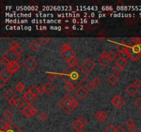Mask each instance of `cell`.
<instances>
[{
	"instance_id": "10",
	"label": "cell",
	"mask_w": 141,
	"mask_h": 132,
	"mask_svg": "<svg viewBox=\"0 0 141 132\" xmlns=\"http://www.w3.org/2000/svg\"><path fill=\"white\" fill-rule=\"evenodd\" d=\"M10 49L19 57H21V53L24 51V49L19 45V44L16 41H13L10 44Z\"/></svg>"
},
{
	"instance_id": "43",
	"label": "cell",
	"mask_w": 141,
	"mask_h": 132,
	"mask_svg": "<svg viewBox=\"0 0 141 132\" xmlns=\"http://www.w3.org/2000/svg\"><path fill=\"white\" fill-rule=\"evenodd\" d=\"M125 125H127V127H128V128L130 127L133 126L134 125V121L131 118H128L127 120L125 122Z\"/></svg>"
},
{
	"instance_id": "17",
	"label": "cell",
	"mask_w": 141,
	"mask_h": 132,
	"mask_svg": "<svg viewBox=\"0 0 141 132\" xmlns=\"http://www.w3.org/2000/svg\"><path fill=\"white\" fill-rule=\"evenodd\" d=\"M137 91L138 89L136 88L133 84H130V85L125 89V92H126L130 96H134L136 93L137 92Z\"/></svg>"
},
{
	"instance_id": "4",
	"label": "cell",
	"mask_w": 141,
	"mask_h": 132,
	"mask_svg": "<svg viewBox=\"0 0 141 132\" xmlns=\"http://www.w3.org/2000/svg\"><path fill=\"white\" fill-rule=\"evenodd\" d=\"M126 50L129 53L130 58L134 61H136L141 57V44L135 46L128 45Z\"/></svg>"
},
{
	"instance_id": "15",
	"label": "cell",
	"mask_w": 141,
	"mask_h": 132,
	"mask_svg": "<svg viewBox=\"0 0 141 132\" xmlns=\"http://www.w3.org/2000/svg\"><path fill=\"white\" fill-rule=\"evenodd\" d=\"M75 94L80 99H83L87 94V90L83 87H79L77 90H76Z\"/></svg>"
},
{
	"instance_id": "53",
	"label": "cell",
	"mask_w": 141,
	"mask_h": 132,
	"mask_svg": "<svg viewBox=\"0 0 141 132\" xmlns=\"http://www.w3.org/2000/svg\"><path fill=\"white\" fill-rule=\"evenodd\" d=\"M77 132H83V131H77Z\"/></svg>"
},
{
	"instance_id": "16",
	"label": "cell",
	"mask_w": 141,
	"mask_h": 132,
	"mask_svg": "<svg viewBox=\"0 0 141 132\" xmlns=\"http://www.w3.org/2000/svg\"><path fill=\"white\" fill-rule=\"evenodd\" d=\"M31 107L32 106L28 105L21 111V113L25 117L29 118H31L32 116V113H31Z\"/></svg>"
},
{
	"instance_id": "2",
	"label": "cell",
	"mask_w": 141,
	"mask_h": 132,
	"mask_svg": "<svg viewBox=\"0 0 141 132\" xmlns=\"http://www.w3.org/2000/svg\"><path fill=\"white\" fill-rule=\"evenodd\" d=\"M58 107L67 114H70L79 105V102L69 94H66L58 103Z\"/></svg>"
},
{
	"instance_id": "13",
	"label": "cell",
	"mask_w": 141,
	"mask_h": 132,
	"mask_svg": "<svg viewBox=\"0 0 141 132\" xmlns=\"http://www.w3.org/2000/svg\"><path fill=\"white\" fill-rule=\"evenodd\" d=\"M4 98H6V100L8 102L10 100L15 99V97L16 96V94H15V92L12 89H8L6 91V92L4 93Z\"/></svg>"
},
{
	"instance_id": "35",
	"label": "cell",
	"mask_w": 141,
	"mask_h": 132,
	"mask_svg": "<svg viewBox=\"0 0 141 132\" xmlns=\"http://www.w3.org/2000/svg\"><path fill=\"white\" fill-rule=\"evenodd\" d=\"M64 87H65V89H66L67 91H68V92H70V91L76 89V87H74L72 83H66V85H65Z\"/></svg>"
},
{
	"instance_id": "7",
	"label": "cell",
	"mask_w": 141,
	"mask_h": 132,
	"mask_svg": "<svg viewBox=\"0 0 141 132\" xmlns=\"http://www.w3.org/2000/svg\"><path fill=\"white\" fill-rule=\"evenodd\" d=\"M96 66V63L90 58H87L82 63L81 67L84 69L86 72H90Z\"/></svg>"
},
{
	"instance_id": "48",
	"label": "cell",
	"mask_w": 141,
	"mask_h": 132,
	"mask_svg": "<svg viewBox=\"0 0 141 132\" xmlns=\"http://www.w3.org/2000/svg\"><path fill=\"white\" fill-rule=\"evenodd\" d=\"M37 111L38 110L37 108H35L34 107H33V106L31 107V113H32V116H34L35 114H37Z\"/></svg>"
},
{
	"instance_id": "40",
	"label": "cell",
	"mask_w": 141,
	"mask_h": 132,
	"mask_svg": "<svg viewBox=\"0 0 141 132\" xmlns=\"http://www.w3.org/2000/svg\"><path fill=\"white\" fill-rule=\"evenodd\" d=\"M69 66H74L77 65H79V60H78L77 58H74V59H72L70 62L68 63Z\"/></svg>"
},
{
	"instance_id": "6",
	"label": "cell",
	"mask_w": 141,
	"mask_h": 132,
	"mask_svg": "<svg viewBox=\"0 0 141 132\" xmlns=\"http://www.w3.org/2000/svg\"><path fill=\"white\" fill-rule=\"evenodd\" d=\"M111 103L117 109H120L125 105L126 101L125 100V99H123L122 96L119 94L112 98V99L111 100Z\"/></svg>"
},
{
	"instance_id": "14",
	"label": "cell",
	"mask_w": 141,
	"mask_h": 132,
	"mask_svg": "<svg viewBox=\"0 0 141 132\" xmlns=\"http://www.w3.org/2000/svg\"><path fill=\"white\" fill-rule=\"evenodd\" d=\"M6 68L9 70L10 72L13 74L15 72H17V70L20 68V64L18 63V61H15V62L10 63V65L6 67Z\"/></svg>"
},
{
	"instance_id": "3",
	"label": "cell",
	"mask_w": 141,
	"mask_h": 132,
	"mask_svg": "<svg viewBox=\"0 0 141 132\" xmlns=\"http://www.w3.org/2000/svg\"><path fill=\"white\" fill-rule=\"evenodd\" d=\"M60 55L67 63H69L72 59L76 58L77 53L70 45L67 44H63L60 47Z\"/></svg>"
},
{
	"instance_id": "52",
	"label": "cell",
	"mask_w": 141,
	"mask_h": 132,
	"mask_svg": "<svg viewBox=\"0 0 141 132\" xmlns=\"http://www.w3.org/2000/svg\"><path fill=\"white\" fill-rule=\"evenodd\" d=\"M128 129H129L130 132H136V127H135V125L130 127H129Z\"/></svg>"
},
{
	"instance_id": "49",
	"label": "cell",
	"mask_w": 141,
	"mask_h": 132,
	"mask_svg": "<svg viewBox=\"0 0 141 132\" xmlns=\"http://www.w3.org/2000/svg\"><path fill=\"white\" fill-rule=\"evenodd\" d=\"M115 132H127V131L125 130L124 129L122 128L121 126H118L116 127V131Z\"/></svg>"
},
{
	"instance_id": "45",
	"label": "cell",
	"mask_w": 141,
	"mask_h": 132,
	"mask_svg": "<svg viewBox=\"0 0 141 132\" xmlns=\"http://www.w3.org/2000/svg\"><path fill=\"white\" fill-rule=\"evenodd\" d=\"M38 89H39V93L40 94H43L45 92V85H40L39 86H38Z\"/></svg>"
},
{
	"instance_id": "23",
	"label": "cell",
	"mask_w": 141,
	"mask_h": 132,
	"mask_svg": "<svg viewBox=\"0 0 141 132\" xmlns=\"http://www.w3.org/2000/svg\"><path fill=\"white\" fill-rule=\"evenodd\" d=\"M118 56L119 57V58L122 59H125V60H126L130 57V55H129V53L127 52L126 50H122V51L119 52V54H118Z\"/></svg>"
},
{
	"instance_id": "25",
	"label": "cell",
	"mask_w": 141,
	"mask_h": 132,
	"mask_svg": "<svg viewBox=\"0 0 141 132\" xmlns=\"http://www.w3.org/2000/svg\"><path fill=\"white\" fill-rule=\"evenodd\" d=\"M26 87H25V85L21 82H19V83H17V85H15V89L17 91V92H19V93H21L24 90Z\"/></svg>"
},
{
	"instance_id": "20",
	"label": "cell",
	"mask_w": 141,
	"mask_h": 132,
	"mask_svg": "<svg viewBox=\"0 0 141 132\" xmlns=\"http://www.w3.org/2000/svg\"><path fill=\"white\" fill-rule=\"evenodd\" d=\"M34 96L32 94L30 89H28V90L26 91V92H25V94H24V95H23V99H24L26 102L28 103V101H29L32 97H34Z\"/></svg>"
},
{
	"instance_id": "32",
	"label": "cell",
	"mask_w": 141,
	"mask_h": 132,
	"mask_svg": "<svg viewBox=\"0 0 141 132\" xmlns=\"http://www.w3.org/2000/svg\"><path fill=\"white\" fill-rule=\"evenodd\" d=\"M30 90V92H32V94L34 95V96H37V95L39 94V89H38V87L36 86V85H32V87L29 89Z\"/></svg>"
},
{
	"instance_id": "39",
	"label": "cell",
	"mask_w": 141,
	"mask_h": 132,
	"mask_svg": "<svg viewBox=\"0 0 141 132\" xmlns=\"http://www.w3.org/2000/svg\"><path fill=\"white\" fill-rule=\"evenodd\" d=\"M0 62H1V63H2L3 65L6 66V67H8V66L10 65V63L9 61H8L7 59L4 57H2V59H1V61H0Z\"/></svg>"
},
{
	"instance_id": "37",
	"label": "cell",
	"mask_w": 141,
	"mask_h": 132,
	"mask_svg": "<svg viewBox=\"0 0 141 132\" xmlns=\"http://www.w3.org/2000/svg\"><path fill=\"white\" fill-rule=\"evenodd\" d=\"M113 71L114 72V73L116 74H120L123 71V68H120V67L116 65L113 68Z\"/></svg>"
},
{
	"instance_id": "34",
	"label": "cell",
	"mask_w": 141,
	"mask_h": 132,
	"mask_svg": "<svg viewBox=\"0 0 141 132\" xmlns=\"http://www.w3.org/2000/svg\"><path fill=\"white\" fill-rule=\"evenodd\" d=\"M95 87V85H94V83L92 81H88L87 83L85 84V88L87 91H92V89H94Z\"/></svg>"
},
{
	"instance_id": "19",
	"label": "cell",
	"mask_w": 141,
	"mask_h": 132,
	"mask_svg": "<svg viewBox=\"0 0 141 132\" xmlns=\"http://www.w3.org/2000/svg\"><path fill=\"white\" fill-rule=\"evenodd\" d=\"M29 47H30V48L32 50V51L36 52L39 49V47H40V44L37 41L32 40V41H31L29 43Z\"/></svg>"
},
{
	"instance_id": "31",
	"label": "cell",
	"mask_w": 141,
	"mask_h": 132,
	"mask_svg": "<svg viewBox=\"0 0 141 132\" xmlns=\"http://www.w3.org/2000/svg\"><path fill=\"white\" fill-rule=\"evenodd\" d=\"M57 74L55 72H48V79L50 81H54L56 79Z\"/></svg>"
},
{
	"instance_id": "36",
	"label": "cell",
	"mask_w": 141,
	"mask_h": 132,
	"mask_svg": "<svg viewBox=\"0 0 141 132\" xmlns=\"http://www.w3.org/2000/svg\"><path fill=\"white\" fill-rule=\"evenodd\" d=\"M39 40L42 44H46L50 41V38L48 37H42L39 38Z\"/></svg>"
},
{
	"instance_id": "11",
	"label": "cell",
	"mask_w": 141,
	"mask_h": 132,
	"mask_svg": "<svg viewBox=\"0 0 141 132\" xmlns=\"http://www.w3.org/2000/svg\"><path fill=\"white\" fill-rule=\"evenodd\" d=\"M108 116L107 113L103 110H100V111H97L95 114H94V118L98 121L103 122V121H105L106 119L107 118Z\"/></svg>"
},
{
	"instance_id": "27",
	"label": "cell",
	"mask_w": 141,
	"mask_h": 132,
	"mask_svg": "<svg viewBox=\"0 0 141 132\" xmlns=\"http://www.w3.org/2000/svg\"><path fill=\"white\" fill-rule=\"evenodd\" d=\"M128 47V45L125 44V42H121L118 44L116 47V49L119 50V52L122 51V50H125L127 49V47Z\"/></svg>"
},
{
	"instance_id": "28",
	"label": "cell",
	"mask_w": 141,
	"mask_h": 132,
	"mask_svg": "<svg viewBox=\"0 0 141 132\" xmlns=\"http://www.w3.org/2000/svg\"><path fill=\"white\" fill-rule=\"evenodd\" d=\"M3 116H4V118H6L7 119L8 121H10L13 117V113L10 110H7L6 111H4V113H3Z\"/></svg>"
},
{
	"instance_id": "30",
	"label": "cell",
	"mask_w": 141,
	"mask_h": 132,
	"mask_svg": "<svg viewBox=\"0 0 141 132\" xmlns=\"http://www.w3.org/2000/svg\"><path fill=\"white\" fill-rule=\"evenodd\" d=\"M116 127L114 126V125H107L105 129H104V131L105 132H115L116 131Z\"/></svg>"
},
{
	"instance_id": "22",
	"label": "cell",
	"mask_w": 141,
	"mask_h": 132,
	"mask_svg": "<svg viewBox=\"0 0 141 132\" xmlns=\"http://www.w3.org/2000/svg\"><path fill=\"white\" fill-rule=\"evenodd\" d=\"M141 44L140 43V38L138 37H134L132 38L131 42H130V46H135Z\"/></svg>"
},
{
	"instance_id": "9",
	"label": "cell",
	"mask_w": 141,
	"mask_h": 132,
	"mask_svg": "<svg viewBox=\"0 0 141 132\" xmlns=\"http://www.w3.org/2000/svg\"><path fill=\"white\" fill-rule=\"evenodd\" d=\"M100 56H101L100 59L98 60V62L99 63V64L104 66V67H107V65H109L110 64L111 60L109 59L108 54L106 52L103 51V52H101Z\"/></svg>"
},
{
	"instance_id": "38",
	"label": "cell",
	"mask_w": 141,
	"mask_h": 132,
	"mask_svg": "<svg viewBox=\"0 0 141 132\" xmlns=\"http://www.w3.org/2000/svg\"><path fill=\"white\" fill-rule=\"evenodd\" d=\"M77 121H78V122L79 123V124L81 125V127H85V125L87 124V120L83 116H81V117L78 119Z\"/></svg>"
},
{
	"instance_id": "8",
	"label": "cell",
	"mask_w": 141,
	"mask_h": 132,
	"mask_svg": "<svg viewBox=\"0 0 141 132\" xmlns=\"http://www.w3.org/2000/svg\"><path fill=\"white\" fill-rule=\"evenodd\" d=\"M3 57H5L10 63L15 62V61H17L19 59V58H20V57L17 56L10 48L6 52V53L3 55Z\"/></svg>"
},
{
	"instance_id": "24",
	"label": "cell",
	"mask_w": 141,
	"mask_h": 132,
	"mask_svg": "<svg viewBox=\"0 0 141 132\" xmlns=\"http://www.w3.org/2000/svg\"><path fill=\"white\" fill-rule=\"evenodd\" d=\"M127 61L125 60V59H120V58H119V59L116 61V65L120 67V68H124L127 65Z\"/></svg>"
},
{
	"instance_id": "18",
	"label": "cell",
	"mask_w": 141,
	"mask_h": 132,
	"mask_svg": "<svg viewBox=\"0 0 141 132\" xmlns=\"http://www.w3.org/2000/svg\"><path fill=\"white\" fill-rule=\"evenodd\" d=\"M107 81L110 85H116L119 81V79L116 74H111L107 78Z\"/></svg>"
},
{
	"instance_id": "12",
	"label": "cell",
	"mask_w": 141,
	"mask_h": 132,
	"mask_svg": "<svg viewBox=\"0 0 141 132\" xmlns=\"http://www.w3.org/2000/svg\"><path fill=\"white\" fill-rule=\"evenodd\" d=\"M12 75H13V74L10 72L9 70L6 67L4 69H2L0 72V78H2L6 81L11 77Z\"/></svg>"
},
{
	"instance_id": "42",
	"label": "cell",
	"mask_w": 141,
	"mask_h": 132,
	"mask_svg": "<svg viewBox=\"0 0 141 132\" xmlns=\"http://www.w3.org/2000/svg\"><path fill=\"white\" fill-rule=\"evenodd\" d=\"M132 84L135 86L137 89H139L141 87V80L140 79H136L135 81L132 83Z\"/></svg>"
},
{
	"instance_id": "54",
	"label": "cell",
	"mask_w": 141,
	"mask_h": 132,
	"mask_svg": "<svg viewBox=\"0 0 141 132\" xmlns=\"http://www.w3.org/2000/svg\"><path fill=\"white\" fill-rule=\"evenodd\" d=\"M140 43H141V38H140Z\"/></svg>"
},
{
	"instance_id": "5",
	"label": "cell",
	"mask_w": 141,
	"mask_h": 132,
	"mask_svg": "<svg viewBox=\"0 0 141 132\" xmlns=\"http://www.w3.org/2000/svg\"><path fill=\"white\" fill-rule=\"evenodd\" d=\"M23 66L30 72H32L38 66V63L32 57H28L23 63Z\"/></svg>"
},
{
	"instance_id": "47",
	"label": "cell",
	"mask_w": 141,
	"mask_h": 132,
	"mask_svg": "<svg viewBox=\"0 0 141 132\" xmlns=\"http://www.w3.org/2000/svg\"><path fill=\"white\" fill-rule=\"evenodd\" d=\"M37 100V96H34V97H32V98H31V99H30L28 103H27V104H28V105L32 106V104L34 103Z\"/></svg>"
},
{
	"instance_id": "41",
	"label": "cell",
	"mask_w": 141,
	"mask_h": 132,
	"mask_svg": "<svg viewBox=\"0 0 141 132\" xmlns=\"http://www.w3.org/2000/svg\"><path fill=\"white\" fill-rule=\"evenodd\" d=\"M134 104L136 106V107L141 111V96L139 98H138V99H136V100L134 102Z\"/></svg>"
},
{
	"instance_id": "1",
	"label": "cell",
	"mask_w": 141,
	"mask_h": 132,
	"mask_svg": "<svg viewBox=\"0 0 141 132\" xmlns=\"http://www.w3.org/2000/svg\"><path fill=\"white\" fill-rule=\"evenodd\" d=\"M61 78L66 83H72L76 87H79L88 77V74L79 65L68 66L60 74Z\"/></svg>"
},
{
	"instance_id": "21",
	"label": "cell",
	"mask_w": 141,
	"mask_h": 132,
	"mask_svg": "<svg viewBox=\"0 0 141 132\" xmlns=\"http://www.w3.org/2000/svg\"><path fill=\"white\" fill-rule=\"evenodd\" d=\"M45 92L47 93L48 94H50L51 93L55 90V87H54V85L52 84H51L50 83H47L45 85Z\"/></svg>"
},
{
	"instance_id": "51",
	"label": "cell",
	"mask_w": 141,
	"mask_h": 132,
	"mask_svg": "<svg viewBox=\"0 0 141 132\" xmlns=\"http://www.w3.org/2000/svg\"><path fill=\"white\" fill-rule=\"evenodd\" d=\"M15 103H16V99H13V100L8 101V104H9V105L11 106V107L15 106Z\"/></svg>"
},
{
	"instance_id": "46",
	"label": "cell",
	"mask_w": 141,
	"mask_h": 132,
	"mask_svg": "<svg viewBox=\"0 0 141 132\" xmlns=\"http://www.w3.org/2000/svg\"><path fill=\"white\" fill-rule=\"evenodd\" d=\"M108 56H109V59H111V61H113L118 57V55H117L116 53H115L114 52H111L108 54Z\"/></svg>"
},
{
	"instance_id": "29",
	"label": "cell",
	"mask_w": 141,
	"mask_h": 132,
	"mask_svg": "<svg viewBox=\"0 0 141 132\" xmlns=\"http://www.w3.org/2000/svg\"><path fill=\"white\" fill-rule=\"evenodd\" d=\"M72 127L74 129H75V130L77 131H81V129L83 128V127H81V125H80V124H79V123L78 122L77 120L74 121V123H72Z\"/></svg>"
},
{
	"instance_id": "26",
	"label": "cell",
	"mask_w": 141,
	"mask_h": 132,
	"mask_svg": "<svg viewBox=\"0 0 141 132\" xmlns=\"http://www.w3.org/2000/svg\"><path fill=\"white\" fill-rule=\"evenodd\" d=\"M25 100L21 98H18L16 99V103H15V107L18 109L21 108L24 105Z\"/></svg>"
},
{
	"instance_id": "50",
	"label": "cell",
	"mask_w": 141,
	"mask_h": 132,
	"mask_svg": "<svg viewBox=\"0 0 141 132\" xmlns=\"http://www.w3.org/2000/svg\"><path fill=\"white\" fill-rule=\"evenodd\" d=\"M7 81H5L4 79H2V78H0V87H4V85H6V83Z\"/></svg>"
},
{
	"instance_id": "33",
	"label": "cell",
	"mask_w": 141,
	"mask_h": 132,
	"mask_svg": "<svg viewBox=\"0 0 141 132\" xmlns=\"http://www.w3.org/2000/svg\"><path fill=\"white\" fill-rule=\"evenodd\" d=\"M38 118L41 121H42V122H45V121H47V119L48 118V116L47 113H45V112H42V113L39 115Z\"/></svg>"
},
{
	"instance_id": "44",
	"label": "cell",
	"mask_w": 141,
	"mask_h": 132,
	"mask_svg": "<svg viewBox=\"0 0 141 132\" xmlns=\"http://www.w3.org/2000/svg\"><path fill=\"white\" fill-rule=\"evenodd\" d=\"M92 82H93V83H94V85H95V87H96V86H98V85H100L102 83L101 80L99 78H98V77L95 78V79L92 81Z\"/></svg>"
}]
</instances>
